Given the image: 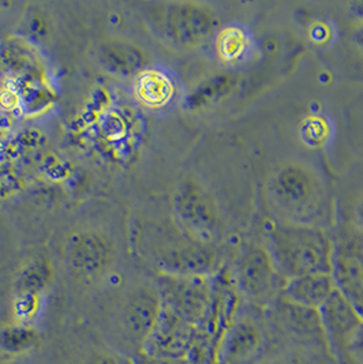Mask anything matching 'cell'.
Returning <instances> with one entry per match:
<instances>
[{"mask_svg": "<svg viewBox=\"0 0 363 364\" xmlns=\"http://www.w3.org/2000/svg\"><path fill=\"white\" fill-rule=\"evenodd\" d=\"M266 250L285 280L330 273L332 269V239L324 230L309 224H276L268 233Z\"/></svg>", "mask_w": 363, "mask_h": 364, "instance_id": "1", "label": "cell"}, {"mask_svg": "<svg viewBox=\"0 0 363 364\" xmlns=\"http://www.w3.org/2000/svg\"><path fill=\"white\" fill-rule=\"evenodd\" d=\"M154 23L169 44L189 50L211 37L217 28V18L212 10L199 3L174 1L156 11Z\"/></svg>", "mask_w": 363, "mask_h": 364, "instance_id": "2", "label": "cell"}, {"mask_svg": "<svg viewBox=\"0 0 363 364\" xmlns=\"http://www.w3.org/2000/svg\"><path fill=\"white\" fill-rule=\"evenodd\" d=\"M241 292L253 303L270 304L281 296L287 280L283 279L266 247L250 245L242 251L235 269Z\"/></svg>", "mask_w": 363, "mask_h": 364, "instance_id": "3", "label": "cell"}, {"mask_svg": "<svg viewBox=\"0 0 363 364\" xmlns=\"http://www.w3.org/2000/svg\"><path fill=\"white\" fill-rule=\"evenodd\" d=\"M330 274L336 289L363 315V230L349 228L332 240Z\"/></svg>", "mask_w": 363, "mask_h": 364, "instance_id": "4", "label": "cell"}, {"mask_svg": "<svg viewBox=\"0 0 363 364\" xmlns=\"http://www.w3.org/2000/svg\"><path fill=\"white\" fill-rule=\"evenodd\" d=\"M269 190L276 203L293 215L309 213L320 199L317 178L297 163L280 166L270 179Z\"/></svg>", "mask_w": 363, "mask_h": 364, "instance_id": "5", "label": "cell"}, {"mask_svg": "<svg viewBox=\"0 0 363 364\" xmlns=\"http://www.w3.org/2000/svg\"><path fill=\"white\" fill-rule=\"evenodd\" d=\"M114 257L112 243L99 232H77L67 239L65 259L73 274L78 277L100 276L112 264Z\"/></svg>", "mask_w": 363, "mask_h": 364, "instance_id": "6", "label": "cell"}, {"mask_svg": "<svg viewBox=\"0 0 363 364\" xmlns=\"http://www.w3.org/2000/svg\"><path fill=\"white\" fill-rule=\"evenodd\" d=\"M174 209L187 231L201 239H212L219 228V213L212 197L199 183H183L174 196Z\"/></svg>", "mask_w": 363, "mask_h": 364, "instance_id": "7", "label": "cell"}, {"mask_svg": "<svg viewBox=\"0 0 363 364\" xmlns=\"http://www.w3.org/2000/svg\"><path fill=\"white\" fill-rule=\"evenodd\" d=\"M163 311V299L152 288H138L126 299L119 316V326L127 340L142 349Z\"/></svg>", "mask_w": 363, "mask_h": 364, "instance_id": "8", "label": "cell"}, {"mask_svg": "<svg viewBox=\"0 0 363 364\" xmlns=\"http://www.w3.org/2000/svg\"><path fill=\"white\" fill-rule=\"evenodd\" d=\"M327 346L335 352H348L362 326L363 315L337 289L320 309Z\"/></svg>", "mask_w": 363, "mask_h": 364, "instance_id": "9", "label": "cell"}, {"mask_svg": "<svg viewBox=\"0 0 363 364\" xmlns=\"http://www.w3.org/2000/svg\"><path fill=\"white\" fill-rule=\"evenodd\" d=\"M189 322H186L179 315L172 310H165L145 341L142 352L145 356L154 359H177L187 349L190 336H189Z\"/></svg>", "mask_w": 363, "mask_h": 364, "instance_id": "10", "label": "cell"}, {"mask_svg": "<svg viewBox=\"0 0 363 364\" xmlns=\"http://www.w3.org/2000/svg\"><path fill=\"white\" fill-rule=\"evenodd\" d=\"M272 304L276 319L288 334L307 344L310 343L328 348L320 311L317 309L300 306L283 296H279Z\"/></svg>", "mask_w": 363, "mask_h": 364, "instance_id": "11", "label": "cell"}, {"mask_svg": "<svg viewBox=\"0 0 363 364\" xmlns=\"http://www.w3.org/2000/svg\"><path fill=\"white\" fill-rule=\"evenodd\" d=\"M335 291L336 285L330 273H310L287 280L281 296L293 303L318 310Z\"/></svg>", "mask_w": 363, "mask_h": 364, "instance_id": "12", "label": "cell"}, {"mask_svg": "<svg viewBox=\"0 0 363 364\" xmlns=\"http://www.w3.org/2000/svg\"><path fill=\"white\" fill-rule=\"evenodd\" d=\"M98 60L105 71L119 77H129L138 75L144 70L147 58L135 44L116 38L100 46Z\"/></svg>", "mask_w": 363, "mask_h": 364, "instance_id": "13", "label": "cell"}, {"mask_svg": "<svg viewBox=\"0 0 363 364\" xmlns=\"http://www.w3.org/2000/svg\"><path fill=\"white\" fill-rule=\"evenodd\" d=\"M181 280L168 289L169 310L191 323L201 318L205 310L206 291L199 276H179Z\"/></svg>", "mask_w": 363, "mask_h": 364, "instance_id": "14", "label": "cell"}, {"mask_svg": "<svg viewBox=\"0 0 363 364\" xmlns=\"http://www.w3.org/2000/svg\"><path fill=\"white\" fill-rule=\"evenodd\" d=\"M261 331L248 318L238 321L228 333L224 343V358L230 364L248 360L261 346Z\"/></svg>", "mask_w": 363, "mask_h": 364, "instance_id": "15", "label": "cell"}, {"mask_svg": "<svg viewBox=\"0 0 363 364\" xmlns=\"http://www.w3.org/2000/svg\"><path fill=\"white\" fill-rule=\"evenodd\" d=\"M134 92L145 107L162 108L174 97L175 86L164 73L144 68L135 78Z\"/></svg>", "mask_w": 363, "mask_h": 364, "instance_id": "16", "label": "cell"}, {"mask_svg": "<svg viewBox=\"0 0 363 364\" xmlns=\"http://www.w3.org/2000/svg\"><path fill=\"white\" fill-rule=\"evenodd\" d=\"M238 85V75L233 73H220L202 81L187 96V107L190 109H202L212 107L221 100L228 97Z\"/></svg>", "mask_w": 363, "mask_h": 364, "instance_id": "17", "label": "cell"}, {"mask_svg": "<svg viewBox=\"0 0 363 364\" xmlns=\"http://www.w3.org/2000/svg\"><path fill=\"white\" fill-rule=\"evenodd\" d=\"M251 50L250 34L238 25H230L221 29L216 38V52L227 65H236L248 56Z\"/></svg>", "mask_w": 363, "mask_h": 364, "instance_id": "18", "label": "cell"}, {"mask_svg": "<svg viewBox=\"0 0 363 364\" xmlns=\"http://www.w3.org/2000/svg\"><path fill=\"white\" fill-rule=\"evenodd\" d=\"M40 333L32 325L13 323L0 328V350L7 355H23L38 346Z\"/></svg>", "mask_w": 363, "mask_h": 364, "instance_id": "19", "label": "cell"}, {"mask_svg": "<svg viewBox=\"0 0 363 364\" xmlns=\"http://www.w3.org/2000/svg\"><path fill=\"white\" fill-rule=\"evenodd\" d=\"M50 266L46 262H33L26 266L16 284L17 295H38L41 296L43 291L47 288L51 280Z\"/></svg>", "mask_w": 363, "mask_h": 364, "instance_id": "20", "label": "cell"}, {"mask_svg": "<svg viewBox=\"0 0 363 364\" xmlns=\"http://www.w3.org/2000/svg\"><path fill=\"white\" fill-rule=\"evenodd\" d=\"M41 296L38 295H17L14 301V315L18 323L32 325V321L40 311Z\"/></svg>", "mask_w": 363, "mask_h": 364, "instance_id": "21", "label": "cell"}, {"mask_svg": "<svg viewBox=\"0 0 363 364\" xmlns=\"http://www.w3.org/2000/svg\"><path fill=\"white\" fill-rule=\"evenodd\" d=\"M313 122H307L306 127L303 129V134H307L306 141L307 144H321V141L325 138L327 133H318V130H325L327 126L321 122V119H312Z\"/></svg>", "mask_w": 363, "mask_h": 364, "instance_id": "22", "label": "cell"}, {"mask_svg": "<svg viewBox=\"0 0 363 364\" xmlns=\"http://www.w3.org/2000/svg\"><path fill=\"white\" fill-rule=\"evenodd\" d=\"M348 352H351L355 358L363 360V323L362 326L359 328V331H357Z\"/></svg>", "mask_w": 363, "mask_h": 364, "instance_id": "23", "label": "cell"}, {"mask_svg": "<svg viewBox=\"0 0 363 364\" xmlns=\"http://www.w3.org/2000/svg\"><path fill=\"white\" fill-rule=\"evenodd\" d=\"M348 16L358 23H363V0L348 3Z\"/></svg>", "mask_w": 363, "mask_h": 364, "instance_id": "24", "label": "cell"}, {"mask_svg": "<svg viewBox=\"0 0 363 364\" xmlns=\"http://www.w3.org/2000/svg\"><path fill=\"white\" fill-rule=\"evenodd\" d=\"M352 40L363 55V23H358V26L355 28V31L352 33Z\"/></svg>", "mask_w": 363, "mask_h": 364, "instance_id": "25", "label": "cell"}, {"mask_svg": "<svg viewBox=\"0 0 363 364\" xmlns=\"http://www.w3.org/2000/svg\"><path fill=\"white\" fill-rule=\"evenodd\" d=\"M90 364H127L126 360H123V359H119V358H115V356H101V358H98L96 360H93Z\"/></svg>", "mask_w": 363, "mask_h": 364, "instance_id": "26", "label": "cell"}, {"mask_svg": "<svg viewBox=\"0 0 363 364\" xmlns=\"http://www.w3.org/2000/svg\"><path fill=\"white\" fill-rule=\"evenodd\" d=\"M357 217H358V221H359L361 228L363 230V196L362 198L359 199V203L357 206Z\"/></svg>", "mask_w": 363, "mask_h": 364, "instance_id": "27", "label": "cell"}, {"mask_svg": "<svg viewBox=\"0 0 363 364\" xmlns=\"http://www.w3.org/2000/svg\"><path fill=\"white\" fill-rule=\"evenodd\" d=\"M266 364H293L290 363V362H285V360H276V362H270V363Z\"/></svg>", "mask_w": 363, "mask_h": 364, "instance_id": "28", "label": "cell"}]
</instances>
